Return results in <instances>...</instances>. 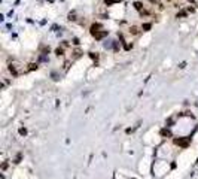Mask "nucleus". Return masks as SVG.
Returning a JSON list of instances; mask_svg holds the SVG:
<instances>
[{
    "label": "nucleus",
    "instance_id": "7ed1b4c3",
    "mask_svg": "<svg viewBox=\"0 0 198 179\" xmlns=\"http://www.w3.org/2000/svg\"><path fill=\"white\" fill-rule=\"evenodd\" d=\"M101 30H103V27H101V24H98V22L91 25V34H92V36H94V34H97L98 32H101Z\"/></svg>",
    "mask_w": 198,
    "mask_h": 179
},
{
    "label": "nucleus",
    "instance_id": "39448f33",
    "mask_svg": "<svg viewBox=\"0 0 198 179\" xmlns=\"http://www.w3.org/2000/svg\"><path fill=\"white\" fill-rule=\"evenodd\" d=\"M130 33L134 34V36H137V34H140V29L137 25H133V27H130Z\"/></svg>",
    "mask_w": 198,
    "mask_h": 179
},
{
    "label": "nucleus",
    "instance_id": "f257e3e1",
    "mask_svg": "<svg viewBox=\"0 0 198 179\" xmlns=\"http://www.w3.org/2000/svg\"><path fill=\"white\" fill-rule=\"evenodd\" d=\"M24 70H25V67L21 64L19 61H12V63H9V72L12 73V76H19Z\"/></svg>",
    "mask_w": 198,
    "mask_h": 179
},
{
    "label": "nucleus",
    "instance_id": "6e6552de",
    "mask_svg": "<svg viewBox=\"0 0 198 179\" xmlns=\"http://www.w3.org/2000/svg\"><path fill=\"white\" fill-rule=\"evenodd\" d=\"M28 69H30V70H34V69H37V64H30Z\"/></svg>",
    "mask_w": 198,
    "mask_h": 179
},
{
    "label": "nucleus",
    "instance_id": "0eeeda50",
    "mask_svg": "<svg viewBox=\"0 0 198 179\" xmlns=\"http://www.w3.org/2000/svg\"><path fill=\"white\" fill-rule=\"evenodd\" d=\"M176 143H177V145H182V146H186V145H188V139H186V140H180V139H176Z\"/></svg>",
    "mask_w": 198,
    "mask_h": 179
},
{
    "label": "nucleus",
    "instance_id": "f03ea898",
    "mask_svg": "<svg viewBox=\"0 0 198 179\" xmlns=\"http://www.w3.org/2000/svg\"><path fill=\"white\" fill-rule=\"evenodd\" d=\"M134 8L139 11L140 15H148V14H149L148 9H146V6H145L143 3H140V2H136V3H134Z\"/></svg>",
    "mask_w": 198,
    "mask_h": 179
},
{
    "label": "nucleus",
    "instance_id": "423d86ee",
    "mask_svg": "<svg viewBox=\"0 0 198 179\" xmlns=\"http://www.w3.org/2000/svg\"><path fill=\"white\" fill-rule=\"evenodd\" d=\"M106 34H107V32H104V30H101V32H98L97 33V34H94V37H95V39H103V37H104V36H106Z\"/></svg>",
    "mask_w": 198,
    "mask_h": 179
},
{
    "label": "nucleus",
    "instance_id": "20e7f679",
    "mask_svg": "<svg viewBox=\"0 0 198 179\" xmlns=\"http://www.w3.org/2000/svg\"><path fill=\"white\" fill-rule=\"evenodd\" d=\"M81 55H82V51H81L79 48H76L75 51H73V57H72V60H78Z\"/></svg>",
    "mask_w": 198,
    "mask_h": 179
},
{
    "label": "nucleus",
    "instance_id": "1a4fd4ad",
    "mask_svg": "<svg viewBox=\"0 0 198 179\" xmlns=\"http://www.w3.org/2000/svg\"><path fill=\"white\" fill-rule=\"evenodd\" d=\"M143 29H145V30H148V29H150V24H145V25H143Z\"/></svg>",
    "mask_w": 198,
    "mask_h": 179
}]
</instances>
